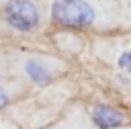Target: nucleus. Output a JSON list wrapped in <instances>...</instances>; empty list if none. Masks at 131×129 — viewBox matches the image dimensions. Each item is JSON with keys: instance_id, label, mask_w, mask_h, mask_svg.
Returning <instances> with one entry per match:
<instances>
[{"instance_id": "obj_1", "label": "nucleus", "mask_w": 131, "mask_h": 129, "mask_svg": "<svg viewBox=\"0 0 131 129\" xmlns=\"http://www.w3.org/2000/svg\"><path fill=\"white\" fill-rule=\"evenodd\" d=\"M49 18L63 31L113 29L121 20L119 0H51Z\"/></svg>"}, {"instance_id": "obj_2", "label": "nucleus", "mask_w": 131, "mask_h": 129, "mask_svg": "<svg viewBox=\"0 0 131 129\" xmlns=\"http://www.w3.org/2000/svg\"><path fill=\"white\" fill-rule=\"evenodd\" d=\"M41 0H4L0 6V20L12 35H35L43 27Z\"/></svg>"}, {"instance_id": "obj_3", "label": "nucleus", "mask_w": 131, "mask_h": 129, "mask_svg": "<svg viewBox=\"0 0 131 129\" xmlns=\"http://www.w3.org/2000/svg\"><path fill=\"white\" fill-rule=\"evenodd\" d=\"M18 72L29 84L43 88L68 72V63L47 53H27L18 61Z\"/></svg>"}, {"instance_id": "obj_4", "label": "nucleus", "mask_w": 131, "mask_h": 129, "mask_svg": "<svg viewBox=\"0 0 131 129\" xmlns=\"http://www.w3.org/2000/svg\"><path fill=\"white\" fill-rule=\"evenodd\" d=\"M86 117L94 129H121L127 123V115L123 109L108 102H94L88 106Z\"/></svg>"}, {"instance_id": "obj_5", "label": "nucleus", "mask_w": 131, "mask_h": 129, "mask_svg": "<svg viewBox=\"0 0 131 129\" xmlns=\"http://www.w3.org/2000/svg\"><path fill=\"white\" fill-rule=\"evenodd\" d=\"M43 129H94V127L90 125V121L86 117V111L72 109L59 121H55V123H51L49 127H43Z\"/></svg>"}, {"instance_id": "obj_6", "label": "nucleus", "mask_w": 131, "mask_h": 129, "mask_svg": "<svg viewBox=\"0 0 131 129\" xmlns=\"http://www.w3.org/2000/svg\"><path fill=\"white\" fill-rule=\"evenodd\" d=\"M23 92H25V82L23 80H14V78L0 80V111L10 106Z\"/></svg>"}, {"instance_id": "obj_7", "label": "nucleus", "mask_w": 131, "mask_h": 129, "mask_svg": "<svg viewBox=\"0 0 131 129\" xmlns=\"http://www.w3.org/2000/svg\"><path fill=\"white\" fill-rule=\"evenodd\" d=\"M115 63H117V68H119L125 76L131 78V47H129V49H123V51L117 55Z\"/></svg>"}, {"instance_id": "obj_8", "label": "nucleus", "mask_w": 131, "mask_h": 129, "mask_svg": "<svg viewBox=\"0 0 131 129\" xmlns=\"http://www.w3.org/2000/svg\"><path fill=\"white\" fill-rule=\"evenodd\" d=\"M119 10H121V16L131 23V0H121L119 2Z\"/></svg>"}, {"instance_id": "obj_9", "label": "nucleus", "mask_w": 131, "mask_h": 129, "mask_svg": "<svg viewBox=\"0 0 131 129\" xmlns=\"http://www.w3.org/2000/svg\"><path fill=\"white\" fill-rule=\"evenodd\" d=\"M121 129H131V127H121Z\"/></svg>"}]
</instances>
